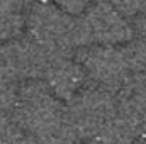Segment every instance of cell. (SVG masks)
Instances as JSON below:
<instances>
[{"label":"cell","mask_w":146,"mask_h":144,"mask_svg":"<svg viewBox=\"0 0 146 144\" xmlns=\"http://www.w3.org/2000/svg\"><path fill=\"white\" fill-rule=\"evenodd\" d=\"M85 70L80 61H73L68 54H56L44 73L46 85L60 98H72L83 88Z\"/></svg>","instance_id":"obj_6"},{"label":"cell","mask_w":146,"mask_h":144,"mask_svg":"<svg viewBox=\"0 0 146 144\" xmlns=\"http://www.w3.org/2000/svg\"><path fill=\"white\" fill-rule=\"evenodd\" d=\"M26 29L44 48L54 54H70L90 44L82 17L66 12L53 0L29 5L26 15Z\"/></svg>","instance_id":"obj_1"},{"label":"cell","mask_w":146,"mask_h":144,"mask_svg":"<svg viewBox=\"0 0 146 144\" xmlns=\"http://www.w3.org/2000/svg\"><path fill=\"white\" fill-rule=\"evenodd\" d=\"M126 17H136L146 9V0H106Z\"/></svg>","instance_id":"obj_7"},{"label":"cell","mask_w":146,"mask_h":144,"mask_svg":"<svg viewBox=\"0 0 146 144\" xmlns=\"http://www.w3.org/2000/svg\"><path fill=\"white\" fill-rule=\"evenodd\" d=\"M133 29H134V34L138 37H146V9L134 17Z\"/></svg>","instance_id":"obj_8"},{"label":"cell","mask_w":146,"mask_h":144,"mask_svg":"<svg viewBox=\"0 0 146 144\" xmlns=\"http://www.w3.org/2000/svg\"><path fill=\"white\" fill-rule=\"evenodd\" d=\"M65 110L76 137H97L115 112V95L112 90L92 85L75 93Z\"/></svg>","instance_id":"obj_2"},{"label":"cell","mask_w":146,"mask_h":144,"mask_svg":"<svg viewBox=\"0 0 146 144\" xmlns=\"http://www.w3.org/2000/svg\"><path fill=\"white\" fill-rule=\"evenodd\" d=\"M5 59L17 80H37L44 76L51 59L56 56L34 37H17L3 46Z\"/></svg>","instance_id":"obj_5"},{"label":"cell","mask_w":146,"mask_h":144,"mask_svg":"<svg viewBox=\"0 0 146 144\" xmlns=\"http://www.w3.org/2000/svg\"><path fill=\"white\" fill-rule=\"evenodd\" d=\"M80 65L85 75L94 81V85L115 92L124 78L131 73L126 54L115 46L95 44L90 48H82Z\"/></svg>","instance_id":"obj_4"},{"label":"cell","mask_w":146,"mask_h":144,"mask_svg":"<svg viewBox=\"0 0 146 144\" xmlns=\"http://www.w3.org/2000/svg\"><path fill=\"white\" fill-rule=\"evenodd\" d=\"M136 144H146V132L143 134V136H139V137H138V143H136Z\"/></svg>","instance_id":"obj_9"},{"label":"cell","mask_w":146,"mask_h":144,"mask_svg":"<svg viewBox=\"0 0 146 144\" xmlns=\"http://www.w3.org/2000/svg\"><path fill=\"white\" fill-rule=\"evenodd\" d=\"M82 19L90 42L95 44L117 46L129 42L134 36L133 24L127 22V17L106 0L90 3Z\"/></svg>","instance_id":"obj_3"}]
</instances>
